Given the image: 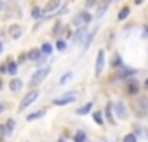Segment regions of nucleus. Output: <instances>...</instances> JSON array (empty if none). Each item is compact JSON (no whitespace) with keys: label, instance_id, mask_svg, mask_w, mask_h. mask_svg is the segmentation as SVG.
Here are the masks:
<instances>
[{"label":"nucleus","instance_id":"f257e3e1","mask_svg":"<svg viewBox=\"0 0 148 142\" xmlns=\"http://www.w3.org/2000/svg\"><path fill=\"white\" fill-rule=\"evenodd\" d=\"M49 71H51V68H49V66L38 68V69L35 71V73H33L32 80H30V85H38V83H42V82L45 80V76L49 75Z\"/></svg>","mask_w":148,"mask_h":142},{"label":"nucleus","instance_id":"f03ea898","mask_svg":"<svg viewBox=\"0 0 148 142\" xmlns=\"http://www.w3.org/2000/svg\"><path fill=\"white\" fill-rule=\"evenodd\" d=\"M132 106H134V109H136V114H138V116H145V114L148 113V99H145V97L136 99Z\"/></svg>","mask_w":148,"mask_h":142},{"label":"nucleus","instance_id":"7ed1b4c3","mask_svg":"<svg viewBox=\"0 0 148 142\" xmlns=\"http://www.w3.org/2000/svg\"><path fill=\"white\" fill-rule=\"evenodd\" d=\"M75 99H77V94H75V92H70V94H66L64 97L54 99V101H52V104H54V106H66V104H71Z\"/></svg>","mask_w":148,"mask_h":142},{"label":"nucleus","instance_id":"20e7f679","mask_svg":"<svg viewBox=\"0 0 148 142\" xmlns=\"http://www.w3.org/2000/svg\"><path fill=\"white\" fill-rule=\"evenodd\" d=\"M38 95H40V94H38V92H35V90H32L30 94H26V95H25V99H23V101H21V104H19V109H21V111H23V109H26L33 101H37V97H38Z\"/></svg>","mask_w":148,"mask_h":142},{"label":"nucleus","instance_id":"39448f33","mask_svg":"<svg viewBox=\"0 0 148 142\" xmlns=\"http://www.w3.org/2000/svg\"><path fill=\"white\" fill-rule=\"evenodd\" d=\"M103 68H105V50H99L98 59H96V75L103 73Z\"/></svg>","mask_w":148,"mask_h":142},{"label":"nucleus","instance_id":"423d86ee","mask_svg":"<svg viewBox=\"0 0 148 142\" xmlns=\"http://www.w3.org/2000/svg\"><path fill=\"white\" fill-rule=\"evenodd\" d=\"M21 35H23V28H21L19 24H11V26H9V37H11V38L18 40Z\"/></svg>","mask_w":148,"mask_h":142},{"label":"nucleus","instance_id":"0eeeda50","mask_svg":"<svg viewBox=\"0 0 148 142\" xmlns=\"http://www.w3.org/2000/svg\"><path fill=\"white\" fill-rule=\"evenodd\" d=\"M139 92V83L136 80H129L127 82V94L129 95H136Z\"/></svg>","mask_w":148,"mask_h":142},{"label":"nucleus","instance_id":"6e6552de","mask_svg":"<svg viewBox=\"0 0 148 142\" xmlns=\"http://www.w3.org/2000/svg\"><path fill=\"white\" fill-rule=\"evenodd\" d=\"M91 19H92V16H91L89 12H80V14L77 16V19H75V23H79V24H87V23H91Z\"/></svg>","mask_w":148,"mask_h":142},{"label":"nucleus","instance_id":"1a4fd4ad","mask_svg":"<svg viewBox=\"0 0 148 142\" xmlns=\"http://www.w3.org/2000/svg\"><path fill=\"white\" fill-rule=\"evenodd\" d=\"M113 108H115V113L122 118V120H125L127 118V111H125V108H124V104L122 102H115V104H112Z\"/></svg>","mask_w":148,"mask_h":142},{"label":"nucleus","instance_id":"9d476101","mask_svg":"<svg viewBox=\"0 0 148 142\" xmlns=\"http://www.w3.org/2000/svg\"><path fill=\"white\" fill-rule=\"evenodd\" d=\"M59 4H61V0H49L47 2V5H45V9H44V12H54L58 7H59Z\"/></svg>","mask_w":148,"mask_h":142},{"label":"nucleus","instance_id":"9b49d317","mask_svg":"<svg viewBox=\"0 0 148 142\" xmlns=\"http://www.w3.org/2000/svg\"><path fill=\"white\" fill-rule=\"evenodd\" d=\"M21 87H23V82H21L19 78H14V80H11V82H9V89H11L12 92L21 90Z\"/></svg>","mask_w":148,"mask_h":142},{"label":"nucleus","instance_id":"f8f14e48","mask_svg":"<svg viewBox=\"0 0 148 142\" xmlns=\"http://www.w3.org/2000/svg\"><path fill=\"white\" fill-rule=\"evenodd\" d=\"M7 73L9 75H16L18 73V62H14L12 59L7 61Z\"/></svg>","mask_w":148,"mask_h":142},{"label":"nucleus","instance_id":"ddd939ff","mask_svg":"<svg viewBox=\"0 0 148 142\" xmlns=\"http://www.w3.org/2000/svg\"><path fill=\"white\" fill-rule=\"evenodd\" d=\"M42 57V50L40 49H32L30 52H28V59H32V61H37V59H40Z\"/></svg>","mask_w":148,"mask_h":142},{"label":"nucleus","instance_id":"4468645a","mask_svg":"<svg viewBox=\"0 0 148 142\" xmlns=\"http://www.w3.org/2000/svg\"><path fill=\"white\" fill-rule=\"evenodd\" d=\"M84 35H86V28H84V26H80V30H77V33L73 35V40H75V42H82Z\"/></svg>","mask_w":148,"mask_h":142},{"label":"nucleus","instance_id":"2eb2a0df","mask_svg":"<svg viewBox=\"0 0 148 142\" xmlns=\"http://www.w3.org/2000/svg\"><path fill=\"white\" fill-rule=\"evenodd\" d=\"M44 114H45V111L42 109V111H37V113H32V114H28V116H26V120H28V121H33V120H38V118H42Z\"/></svg>","mask_w":148,"mask_h":142},{"label":"nucleus","instance_id":"dca6fc26","mask_svg":"<svg viewBox=\"0 0 148 142\" xmlns=\"http://www.w3.org/2000/svg\"><path fill=\"white\" fill-rule=\"evenodd\" d=\"M105 114H106V120H108V123H110V125H115V120H113V114H112V104H110V106H106V109H105Z\"/></svg>","mask_w":148,"mask_h":142},{"label":"nucleus","instance_id":"f3484780","mask_svg":"<svg viewBox=\"0 0 148 142\" xmlns=\"http://www.w3.org/2000/svg\"><path fill=\"white\" fill-rule=\"evenodd\" d=\"M110 64H112V68H120V66H122V59H120V55L115 54V55L112 57V62H110Z\"/></svg>","mask_w":148,"mask_h":142},{"label":"nucleus","instance_id":"a211bd4d","mask_svg":"<svg viewBox=\"0 0 148 142\" xmlns=\"http://www.w3.org/2000/svg\"><path fill=\"white\" fill-rule=\"evenodd\" d=\"M91 108H92V102H87L86 106H82L80 109H77V114H80V116H82V114H87V113L91 111Z\"/></svg>","mask_w":148,"mask_h":142},{"label":"nucleus","instance_id":"6ab92c4d","mask_svg":"<svg viewBox=\"0 0 148 142\" xmlns=\"http://www.w3.org/2000/svg\"><path fill=\"white\" fill-rule=\"evenodd\" d=\"M108 4H110V0H105V2L98 7V16H103V14H105V11L108 9Z\"/></svg>","mask_w":148,"mask_h":142},{"label":"nucleus","instance_id":"aec40b11","mask_svg":"<svg viewBox=\"0 0 148 142\" xmlns=\"http://www.w3.org/2000/svg\"><path fill=\"white\" fill-rule=\"evenodd\" d=\"M42 12H44V11H42V9H40V7H35V9H33V11H32V18H33V19H40V18H42V16H44V14H42Z\"/></svg>","mask_w":148,"mask_h":142},{"label":"nucleus","instance_id":"412c9836","mask_svg":"<svg viewBox=\"0 0 148 142\" xmlns=\"http://www.w3.org/2000/svg\"><path fill=\"white\" fill-rule=\"evenodd\" d=\"M127 16H129V7H122V11L119 12V16H117V18H119V21H124Z\"/></svg>","mask_w":148,"mask_h":142},{"label":"nucleus","instance_id":"4be33fe9","mask_svg":"<svg viewBox=\"0 0 148 142\" xmlns=\"http://www.w3.org/2000/svg\"><path fill=\"white\" fill-rule=\"evenodd\" d=\"M40 50H42V54H44V55H49V54L52 52V45H51V43H44Z\"/></svg>","mask_w":148,"mask_h":142},{"label":"nucleus","instance_id":"5701e85b","mask_svg":"<svg viewBox=\"0 0 148 142\" xmlns=\"http://www.w3.org/2000/svg\"><path fill=\"white\" fill-rule=\"evenodd\" d=\"M73 140L75 142H86V133L84 132H77L75 137H73Z\"/></svg>","mask_w":148,"mask_h":142},{"label":"nucleus","instance_id":"b1692460","mask_svg":"<svg viewBox=\"0 0 148 142\" xmlns=\"http://www.w3.org/2000/svg\"><path fill=\"white\" fill-rule=\"evenodd\" d=\"M14 125H16V121H14V120H7V121H5V128H7V133H11V132L14 130Z\"/></svg>","mask_w":148,"mask_h":142},{"label":"nucleus","instance_id":"393cba45","mask_svg":"<svg viewBox=\"0 0 148 142\" xmlns=\"http://www.w3.org/2000/svg\"><path fill=\"white\" fill-rule=\"evenodd\" d=\"M94 33H96V31H92L91 35H87V40H86V43H84V49H87V47L91 45V42L94 40Z\"/></svg>","mask_w":148,"mask_h":142},{"label":"nucleus","instance_id":"a878e982","mask_svg":"<svg viewBox=\"0 0 148 142\" xmlns=\"http://www.w3.org/2000/svg\"><path fill=\"white\" fill-rule=\"evenodd\" d=\"M70 78H71V73H66V75H63V76L59 78V85H64V83H66Z\"/></svg>","mask_w":148,"mask_h":142},{"label":"nucleus","instance_id":"bb28decb","mask_svg":"<svg viewBox=\"0 0 148 142\" xmlns=\"http://www.w3.org/2000/svg\"><path fill=\"white\" fill-rule=\"evenodd\" d=\"M124 142H138V139H136L134 133H129V135H125V140Z\"/></svg>","mask_w":148,"mask_h":142},{"label":"nucleus","instance_id":"cd10ccee","mask_svg":"<svg viewBox=\"0 0 148 142\" xmlns=\"http://www.w3.org/2000/svg\"><path fill=\"white\" fill-rule=\"evenodd\" d=\"M28 59V54H25V52H21L19 54V57H18V64H21V62H25Z\"/></svg>","mask_w":148,"mask_h":142},{"label":"nucleus","instance_id":"c85d7f7f","mask_svg":"<svg viewBox=\"0 0 148 142\" xmlns=\"http://www.w3.org/2000/svg\"><path fill=\"white\" fill-rule=\"evenodd\" d=\"M92 116H94V120H96V123H98V125H103V118H101V113H94Z\"/></svg>","mask_w":148,"mask_h":142},{"label":"nucleus","instance_id":"c756f323","mask_svg":"<svg viewBox=\"0 0 148 142\" xmlns=\"http://www.w3.org/2000/svg\"><path fill=\"white\" fill-rule=\"evenodd\" d=\"M0 135H7V128H5V123H0Z\"/></svg>","mask_w":148,"mask_h":142},{"label":"nucleus","instance_id":"7c9ffc66","mask_svg":"<svg viewBox=\"0 0 148 142\" xmlns=\"http://www.w3.org/2000/svg\"><path fill=\"white\" fill-rule=\"evenodd\" d=\"M56 47H58V50H64V49H66V43H64V42H63V40H59V42H58V45H56Z\"/></svg>","mask_w":148,"mask_h":142},{"label":"nucleus","instance_id":"2f4dec72","mask_svg":"<svg viewBox=\"0 0 148 142\" xmlns=\"http://www.w3.org/2000/svg\"><path fill=\"white\" fill-rule=\"evenodd\" d=\"M0 73H7V62L5 64H0Z\"/></svg>","mask_w":148,"mask_h":142},{"label":"nucleus","instance_id":"473e14b6","mask_svg":"<svg viewBox=\"0 0 148 142\" xmlns=\"http://www.w3.org/2000/svg\"><path fill=\"white\" fill-rule=\"evenodd\" d=\"M5 108H7V104H5V102H0V114L5 111Z\"/></svg>","mask_w":148,"mask_h":142},{"label":"nucleus","instance_id":"72a5a7b5","mask_svg":"<svg viewBox=\"0 0 148 142\" xmlns=\"http://www.w3.org/2000/svg\"><path fill=\"white\" fill-rule=\"evenodd\" d=\"M59 28H61V24H59V23H56V26H54V30H52V33H54V35H58V31H59Z\"/></svg>","mask_w":148,"mask_h":142},{"label":"nucleus","instance_id":"f704fd0d","mask_svg":"<svg viewBox=\"0 0 148 142\" xmlns=\"http://www.w3.org/2000/svg\"><path fill=\"white\" fill-rule=\"evenodd\" d=\"M96 4V0H86V5L87 7H91V5H94Z\"/></svg>","mask_w":148,"mask_h":142},{"label":"nucleus","instance_id":"c9c22d12","mask_svg":"<svg viewBox=\"0 0 148 142\" xmlns=\"http://www.w3.org/2000/svg\"><path fill=\"white\" fill-rule=\"evenodd\" d=\"M134 4H136V5H139V4H143V0H134Z\"/></svg>","mask_w":148,"mask_h":142},{"label":"nucleus","instance_id":"e433bc0d","mask_svg":"<svg viewBox=\"0 0 148 142\" xmlns=\"http://www.w3.org/2000/svg\"><path fill=\"white\" fill-rule=\"evenodd\" d=\"M2 50H4V45H2V42H0V54H2Z\"/></svg>","mask_w":148,"mask_h":142},{"label":"nucleus","instance_id":"4c0bfd02","mask_svg":"<svg viewBox=\"0 0 148 142\" xmlns=\"http://www.w3.org/2000/svg\"><path fill=\"white\" fill-rule=\"evenodd\" d=\"M2 87H4V83H2V78H0V90H2Z\"/></svg>","mask_w":148,"mask_h":142},{"label":"nucleus","instance_id":"58836bf2","mask_svg":"<svg viewBox=\"0 0 148 142\" xmlns=\"http://www.w3.org/2000/svg\"><path fill=\"white\" fill-rule=\"evenodd\" d=\"M145 87H146V89H148V80H145Z\"/></svg>","mask_w":148,"mask_h":142},{"label":"nucleus","instance_id":"ea45409f","mask_svg":"<svg viewBox=\"0 0 148 142\" xmlns=\"http://www.w3.org/2000/svg\"><path fill=\"white\" fill-rule=\"evenodd\" d=\"M2 9H4V4H2V2H0V11H2Z\"/></svg>","mask_w":148,"mask_h":142},{"label":"nucleus","instance_id":"a19ab883","mask_svg":"<svg viewBox=\"0 0 148 142\" xmlns=\"http://www.w3.org/2000/svg\"><path fill=\"white\" fill-rule=\"evenodd\" d=\"M0 142H4V135H0Z\"/></svg>","mask_w":148,"mask_h":142},{"label":"nucleus","instance_id":"79ce46f5","mask_svg":"<svg viewBox=\"0 0 148 142\" xmlns=\"http://www.w3.org/2000/svg\"><path fill=\"white\" fill-rule=\"evenodd\" d=\"M145 35H148V28H145Z\"/></svg>","mask_w":148,"mask_h":142}]
</instances>
